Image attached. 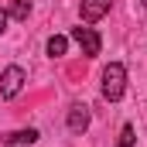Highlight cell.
Wrapping results in <instances>:
<instances>
[{"label": "cell", "instance_id": "cell-9", "mask_svg": "<svg viewBox=\"0 0 147 147\" xmlns=\"http://www.w3.org/2000/svg\"><path fill=\"white\" fill-rule=\"evenodd\" d=\"M134 140H137V134H134V127L127 123V127L120 130V137H116V147H134Z\"/></svg>", "mask_w": 147, "mask_h": 147}, {"label": "cell", "instance_id": "cell-10", "mask_svg": "<svg viewBox=\"0 0 147 147\" xmlns=\"http://www.w3.org/2000/svg\"><path fill=\"white\" fill-rule=\"evenodd\" d=\"M7 21H10V17H7V10H3V7H0V34H3V31H7Z\"/></svg>", "mask_w": 147, "mask_h": 147}, {"label": "cell", "instance_id": "cell-8", "mask_svg": "<svg viewBox=\"0 0 147 147\" xmlns=\"http://www.w3.org/2000/svg\"><path fill=\"white\" fill-rule=\"evenodd\" d=\"M28 14H31V0H10V10H7L10 21H28Z\"/></svg>", "mask_w": 147, "mask_h": 147}, {"label": "cell", "instance_id": "cell-5", "mask_svg": "<svg viewBox=\"0 0 147 147\" xmlns=\"http://www.w3.org/2000/svg\"><path fill=\"white\" fill-rule=\"evenodd\" d=\"M110 7H113V0H82V21L86 24H92V21H99V17H106L110 14Z\"/></svg>", "mask_w": 147, "mask_h": 147}, {"label": "cell", "instance_id": "cell-11", "mask_svg": "<svg viewBox=\"0 0 147 147\" xmlns=\"http://www.w3.org/2000/svg\"><path fill=\"white\" fill-rule=\"evenodd\" d=\"M144 7H147V0H144Z\"/></svg>", "mask_w": 147, "mask_h": 147}, {"label": "cell", "instance_id": "cell-6", "mask_svg": "<svg viewBox=\"0 0 147 147\" xmlns=\"http://www.w3.org/2000/svg\"><path fill=\"white\" fill-rule=\"evenodd\" d=\"M38 137H41V134H38L34 127H28V130H14V134H7L3 144H7V147H31V144H38Z\"/></svg>", "mask_w": 147, "mask_h": 147}, {"label": "cell", "instance_id": "cell-4", "mask_svg": "<svg viewBox=\"0 0 147 147\" xmlns=\"http://www.w3.org/2000/svg\"><path fill=\"white\" fill-rule=\"evenodd\" d=\"M89 120L92 116H89V106L86 103H72L69 106V130L72 134H86L89 130Z\"/></svg>", "mask_w": 147, "mask_h": 147}, {"label": "cell", "instance_id": "cell-3", "mask_svg": "<svg viewBox=\"0 0 147 147\" xmlns=\"http://www.w3.org/2000/svg\"><path fill=\"white\" fill-rule=\"evenodd\" d=\"M72 41L82 48V55H86V58H96V55H99V48H103V38L96 34V28H82V24L72 28Z\"/></svg>", "mask_w": 147, "mask_h": 147}, {"label": "cell", "instance_id": "cell-7", "mask_svg": "<svg viewBox=\"0 0 147 147\" xmlns=\"http://www.w3.org/2000/svg\"><path fill=\"white\" fill-rule=\"evenodd\" d=\"M45 51H48L51 58H62V55L69 51V38H62V34H51V38H48V45H45Z\"/></svg>", "mask_w": 147, "mask_h": 147}, {"label": "cell", "instance_id": "cell-2", "mask_svg": "<svg viewBox=\"0 0 147 147\" xmlns=\"http://www.w3.org/2000/svg\"><path fill=\"white\" fill-rule=\"evenodd\" d=\"M24 79H28V75H24L21 65H7V69L0 72V96H3V99H14V96L24 89Z\"/></svg>", "mask_w": 147, "mask_h": 147}, {"label": "cell", "instance_id": "cell-1", "mask_svg": "<svg viewBox=\"0 0 147 147\" xmlns=\"http://www.w3.org/2000/svg\"><path fill=\"white\" fill-rule=\"evenodd\" d=\"M99 89H103V99H110V103L123 99V92H127V69L120 62H110L103 69V86Z\"/></svg>", "mask_w": 147, "mask_h": 147}]
</instances>
